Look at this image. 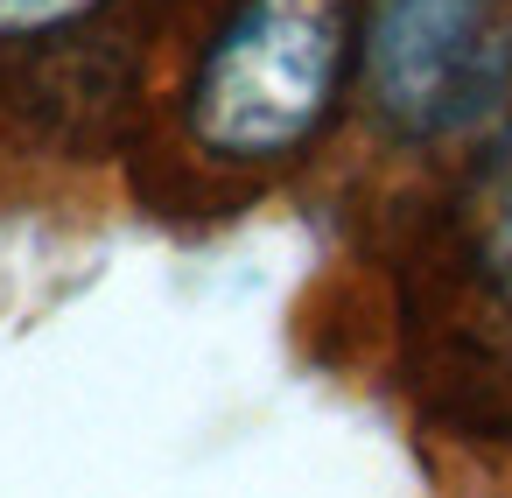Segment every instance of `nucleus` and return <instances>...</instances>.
I'll list each match as a JSON object with an SVG mask.
<instances>
[{"mask_svg":"<svg viewBox=\"0 0 512 498\" xmlns=\"http://www.w3.org/2000/svg\"><path fill=\"white\" fill-rule=\"evenodd\" d=\"M470 267L512 309V141L477 176V197H470Z\"/></svg>","mask_w":512,"mask_h":498,"instance_id":"7ed1b4c3","label":"nucleus"},{"mask_svg":"<svg viewBox=\"0 0 512 498\" xmlns=\"http://www.w3.org/2000/svg\"><path fill=\"white\" fill-rule=\"evenodd\" d=\"M372 113L407 134H449L512 85V0H386L365 43Z\"/></svg>","mask_w":512,"mask_h":498,"instance_id":"f03ea898","label":"nucleus"},{"mask_svg":"<svg viewBox=\"0 0 512 498\" xmlns=\"http://www.w3.org/2000/svg\"><path fill=\"white\" fill-rule=\"evenodd\" d=\"M106 8V0H0V43H36L57 29H78Z\"/></svg>","mask_w":512,"mask_h":498,"instance_id":"20e7f679","label":"nucleus"},{"mask_svg":"<svg viewBox=\"0 0 512 498\" xmlns=\"http://www.w3.org/2000/svg\"><path fill=\"white\" fill-rule=\"evenodd\" d=\"M351 64V0H239L211 36L183 127L218 162H281L337 106Z\"/></svg>","mask_w":512,"mask_h":498,"instance_id":"f257e3e1","label":"nucleus"}]
</instances>
